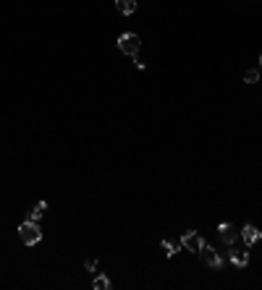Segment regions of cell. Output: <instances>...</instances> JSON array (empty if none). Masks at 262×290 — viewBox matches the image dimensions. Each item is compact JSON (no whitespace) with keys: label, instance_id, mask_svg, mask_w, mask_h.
<instances>
[{"label":"cell","instance_id":"cell-9","mask_svg":"<svg viewBox=\"0 0 262 290\" xmlns=\"http://www.w3.org/2000/svg\"><path fill=\"white\" fill-rule=\"evenodd\" d=\"M259 76H262L259 68H249V71L244 74V84H259Z\"/></svg>","mask_w":262,"mask_h":290},{"label":"cell","instance_id":"cell-14","mask_svg":"<svg viewBox=\"0 0 262 290\" xmlns=\"http://www.w3.org/2000/svg\"><path fill=\"white\" fill-rule=\"evenodd\" d=\"M134 63H136V68H144V66H147V63L142 60V58H139V55H134Z\"/></svg>","mask_w":262,"mask_h":290},{"label":"cell","instance_id":"cell-3","mask_svg":"<svg viewBox=\"0 0 262 290\" xmlns=\"http://www.w3.org/2000/svg\"><path fill=\"white\" fill-rule=\"evenodd\" d=\"M199 259H202L204 266H210V270H220V266H223V256L212 246H207V243L199 248Z\"/></svg>","mask_w":262,"mask_h":290},{"label":"cell","instance_id":"cell-13","mask_svg":"<svg viewBox=\"0 0 262 290\" xmlns=\"http://www.w3.org/2000/svg\"><path fill=\"white\" fill-rule=\"evenodd\" d=\"M84 266H87V272H95V270H97V259H87Z\"/></svg>","mask_w":262,"mask_h":290},{"label":"cell","instance_id":"cell-2","mask_svg":"<svg viewBox=\"0 0 262 290\" xmlns=\"http://www.w3.org/2000/svg\"><path fill=\"white\" fill-rule=\"evenodd\" d=\"M118 50L123 55H139L142 50V40H139V34H134V32H126V34H121L118 37Z\"/></svg>","mask_w":262,"mask_h":290},{"label":"cell","instance_id":"cell-8","mask_svg":"<svg viewBox=\"0 0 262 290\" xmlns=\"http://www.w3.org/2000/svg\"><path fill=\"white\" fill-rule=\"evenodd\" d=\"M116 8L121 10L123 16H131L136 10V0H116Z\"/></svg>","mask_w":262,"mask_h":290},{"label":"cell","instance_id":"cell-12","mask_svg":"<svg viewBox=\"0 0 262 290\" xmlns=\"http://www.w3.org/2000/svg\"><path fill=\"white\" fill-rule=\"evenodd\" d=\"M92 288L95 290H110V280H108L105 274H97L95 280H92Z\"/></svg>","mask_w":262,"mask_h":290},{"label":"cell","instance_id":"cell-10","mask_svg":"<svg viewBox=\"0 0 262 290\" xmlns=\"http://www.w3.org/2000/svg\"><path fill=\"white\" fill-rule=\"evenodd\" d=\"M163 248H165L168 256H173V254H178V248H181V240H170V238H165V240H163Z\"/></svg>","mask_w":262,"mask_h":290},{"label":"cell","instance_id":"cell-7","mask_svg":"<svg viewBox=\"0 0 262 290\" xmlns=\"http://www.w3.org/2000/svg\"><path fill=\"white\" fill-rule=\"evenodd\" d=\"M231 262H233L236 266H246V264H249V251H246V248H233V251H231Z\"/></svg>","mask_w":262,"mask_h":290},{"label":"cell","instance_id":"cell-15","mask_svg":"<svg viewBox=\"0 0 262 290\" xmlns=\"http://www.w3.org/2000/svg\"><path fill=\"white\" fill-rule=\"evenodd\" d=\"M257 68H259V71H262V58H259V66H257Z\"/></svg>","mask_w":262,"mask_h":290},{"label":"cell","instance_id":"cell-1","mask_svg":"<svg viewBox=\"0 0 262 290\" xmlns=\"http://www.w3.org/2000/svg\"><path fill=\"white\" fill-rule=\"evenodd\" d=\"M19 238L24 240L27 246H34V243L42 240V230H40V225L34 222V220H27V222L19 225Z\"/></svg>","mask_w":262,"mask_h":290},{"label":"cell","instance_id":"cell-5","mask_svg":"<svg viewBox=\"0 0 262 290\" xmlns=\"http://www.w3.org/2000/svg\"><path fill=\"white\" fill-rule=\"evenodd\" d=\"M241 240H244V246H246V248H252L254 243L262 240V230H259L257 225H252V222L244 225V228H241Z\"/></svg>","mask_w":262,"mask_h":290},{"label":"cell","instance_id":"cell-6","mask_svg":"<svg viewBox=\"0 0 262 290\" xmlns=\"http://www.w3.org/2000/svg\"><path fill=\"white\" fill-rule=\"evenodd\" d=\"M218 230H220V240L225 243V246H233V243H236V236H238V230H236L233 225H228V222H223Z\"/></svg>","mask_w":262,"mask_h":290},{"label":"cell","instance_id":"cell-11","mask_svg":"<svg viewBox=\"0 0 262 290\" xmlns=\"http://www.w3.org/2000/svg\"><path fill=\"white\" fill-rule=\"evenodd\" d=\"M45 212H48V202H40V204H37V206H34V210L29 212V220H34V222H37V220H40Z\"/></svg>","mask_w":262,"mask_h":290},{"label":"cell","instance_id":"cell-4","mask_svg":"<svg viewBox=\"0 0 262 290\" xmlns=\"http://www.w3.org/2000/svg\"><path fill=\"white\" fill-rule=\"evenodd\" d=\"M181 246H184L186 251H194V254H199V248L204 246V238H202L199 233H194V230H186V233L181 236Z\"/></svg>","mask_w":262,"mask_h":290}]
</instances>
